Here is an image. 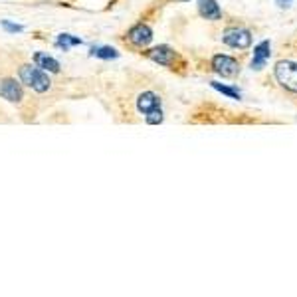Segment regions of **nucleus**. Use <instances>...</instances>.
Returning a JSON list of instances; mask_svg holds the SVG:
<instances>
[{
	"mask_svg": "<svg viewBox=\"0 0 297 297\" xmlns=\"http://www.w3.org/2000/svg\"><path fill=\"white\" fill-rule=\"evenodd\" d=\"M274 77L285 92L297 95V62L293 60H279L274 66Z\"/></svg>",
	"mask_w": 297,
	"mask_h": 297,
	"instance_id": "1",
	"label": "nucleus"
},
{
	"mask_svg": "<svg viewBox=\"0 0 297 297\" xmlns=\"http://www.w3.org/2000/svg\"><path fill=\"white\" fill-rule=\"evenodd\" d=\"M20 79H22L28 88H32L34 92L38 93L48 92L50 90V83H52L50 77H48L42 69L32 68V66H22L20 68Z\"/></svg>",
	"mask_w": 297,
	"mask_h": 297,
	"instance_id": "2",
	"label": "nucleus"
},
{
	"mask_svg": "<svg viewBox=\"0 0 297 297\" xmlns=\"http://www.w3.org/2000/svg\"><path fill=\"white\" fill-rule=\"evenodd\" d=\"M222 42L230 48H236V50H248L251 46V32L246 28L234 26L222 34Z\"/></svg>",
	"mask_w": 297,
	"mask_h": 297,
	"instance_id": "3",
	"label": "nucleus"
},
{
	"mask_svg": "<svg viewBox=\"0 0 297 297\" xmlns=\"http://www.w3.org/2000/svg\"><path fill=\"white\" fill-rule=\"evenodd\" d=\"M212 69L222 77H236L240 73V62L232 56L218 54L212 58Z\"/></svg>",
	"mask_w": 297,
	"mask_h": 297,
	"instance_id": "4",
	"label": "nucleus"
},
{
	"mask_svg": "<svg viewBox=\"0 0 297 297\" xmlns=\"http://www.w3.org/2000/svg\"><path fill=\"white\" fill-rule=\"evenodd\" d=\"M127 36H129L131 44L143 48V46H149V44H151V40H153V30H151L147 24H135V26L129 30Z\"/></svg>",
	"mask_w": 297,
	"mask_h": 297,
	"instance_id": "5",
	"label": "nucleus"
},
{
	"mask_svg": "<svg viewBox=\"0 0 297 297\" xmlns=\"http://www.w3.org/2000/svg\"><path fill=\"white\" fill-rule=\"evenodd\" d=\"M147 56H149L153 62H157L160 66H168V68H173V66H175V60H177V54H175L168 46L153 48V50L147 52Z\"/></svg>",
	"mask_w": 297,
	"mask_h": 297,
	"instance_id": "6",
	"label": "nucleus"
},
{
	"mask_svg": "<svg viewBox=\"0 0 297 297\" xmlns=\"http://www.w3.org/2000/svg\"><path fill=\"white\" fill-rule=\"evenodd\" d=\"M0 95L10 103H18L22 99V86L16 83V79H2L0 81Z\"/></svg>",
	"mask_w": 297,
	"mask_h": 297,
	"instance_id": "7",
	"label": "nucleus"
},
{
	"mask_svg": "<svg viewBox=\"0 0 297 297\" xmlns=\"http://www.w3.org/2000/svg\"><path fill=\"white\" fill-rule=\"evenodd\" d=\"M160 107V97L155 92H143L137 97V109L141 113H149L153 109Z\"/></svg>",
	"mask_w": 297,
	"mask_h": 297,
	"instance_id": "8",
	"label": "nucleus"
},
{
	"mask_svg": "<svg viewBox=\"0 0 297 297\" xmlns=\"http://www.w3.org/2000/svg\"><path fill=\"white\" fill-rule=\"evenodd\" d=\"M272 56V46L268 40H264L262 44H258V48L253 50V60H251V69H262L266 66V62L270 60Z\"/></svg>",
	"mask_w": 297,
	"mask_h": 297,
	"instance_id": "9",
	"label": "nucleus"
},
{
	"mask_svg": "<svg viewBox=\"0 0 297 297\" xmlns=\"http://www.w3.org/2000/svg\"><path fill=\"white\" fill-rule=\"evenodd\" d=\"M198 12L206 20H220L222 18V12H220L216 0H198Z\"/></svg>",
	"mask_w": 297,
	"mask_h": 297,
	"instance_id": "10",
	"label": "nucleus"
},
{
	"mask_svg": "<svg viewBox=\"0 0 297 297\" xmlns=\"http://www.w3.org/2000/svg\"><path fill=\"white\" fill-rule=\"evenodd\" d=\"M34 62H36L38 68L46 69V71H52V73H58V71H60L58 60H54L52 56H48V54H44V52H38V54L34 56Z\"/></svg>",
	"mask_w": 297,
	"mask_h": 297,
	"instance_id": "11",
	"label": "nucleus"
},
{
	"mask_svg": "<svg viewBox=\"0 0 297 297\" xmlns=\"http://www.w3.org/2000/svg\"><path fill=\"white\" fill-rule=\"evenodd\" d=\"M56 44H58V48H62L64 52H68L69 46H79L81 38H75V36H69V34H60Z\"/></svg>",
	"mask_w": 297,
	"mask_h": 297,
	"instance_id": "12",
	"label": "nucleus"
},
{
	"mask_svg": "<svg viewBox=\"0 0 297 297\" xmlns=\"http://www.w3.org/2000/svg\"><path fill=\"white\" fill-rule=\"evenodd\" d=\"M92 56H95V58H101V60H111V58H119V52H117L115 48L101 46V48H93Z\"/></svg>",
	"mask_w": 297,
	"mask_h": 297,
	"instance_id": "13",
	"label": "nucleus"
},
{
	"mask_svg": "<svg viewBox=\"0 0 297 297\" xmlns=\"http://www.w3.org/2000/svg\"><path fill=\"white\" fill-rule=\"evenodd\" d=\"M212 88H214L216 92H220V93H224V95H228V97H232V99H240V92L234 90V88L222 86V83H218V81H212Z\"/></svg>",
	"mask_w": 297,
	"mask_h": 297,
	"instance_id": "14",
	"label": "nucleus"
},
{
	"mask_svg": "<svg viewBox=\"0 0 297 297\" xmlns=\"http://www.w3.org/2000/svg\"><path fill=\"white\" fill-rule=\"evenodd\" d=\"M162 109L160 107H157V109H153V111H149L147 113V123H151V125H159V123H162Z\"/></svg>",
	"mask_w": 297,
	"mask_h": 297,
	"instance_id": "15",
	"label": "nucleus"
},
{
	"mask_svg": "<svg viewBox=\"0 0 297 297\" xmlns=\"http://www.w3.org/2000/svg\"><path fill=\"white\" fill-rule=\"evenodd\" d=\"M2 28H4L6 32H12V34L22 32L24 30V26H20V24H12V22H8V20H2Z\"/></svg>",
	"mask_w": 297,
	"mask_h": 297,
	"instance_id": "16",
	"label": "nucleus"
},
{
	"mask_svg": "<svg viewBox=\"0 0 297 297\" xmlns=\"http://www.w3.org/2000/svg\"><path fill=\"white\" fill-rule=\"evenodd\" d=\"M277 2H279V4H287L289 0H277Z\"/></svg>",
	"mask_w": 297,
	"mask_h": 297,
	"instance_id": "17",
	"label": "nucleus"
},
{
	"mask_svg": "<svg viewBox=\"0 0 297 297\" xmlns=\"http://www.w3.org/2000/svg\"><path fill=\"white\" fill-rule=\"evenodd\" d=\"M183 2H186V0H183Z\"/></svg>",
	"mask_w": 297,
	"mask_h": 297,
	"instance_id": "18",
	"label": "nucleus"
}]
</instances>
